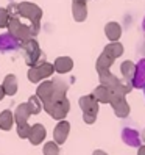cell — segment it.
Here are the masks:
<instances>
[{
    "label": "cell",
    "instance_id": "obj_1",
    "mask_svg": "<svg viewBox=\"0 0 145 155\" xmlns=\"http://www.w3.org/2000/svg\"><path fill=\"white\" fill-rule=\"evenodd\" d=\"M17 14L22 16V17H27V19L31 21V30L33 33H39V21H41V16H42V11L41 8H38L36 5L30 3V2H24L19 5V11Z\"/></svg>",
    "mask_w": 145,
    "mask_h": 155
},
{
    "label": "cell",
    "instance_id": "obj_2",
    "mask_svg": "<svg viewBox=\"0 0 145 155\" xmlns=\"http://www.w3.org/2000/svg\"><path fill=\"white\" fill-rule=\"evenodd\" d=\"M42 104H44L45 111H47L53 119H58V121L64 119L66 114L69 113V108H70L69 100L66 97L61 99V100H52V99H49V100H45V102H42Z\"/></svg>",
    "mask_w": 145,
    "mask_h": 155
},
{
    "label": "cell",
    "instance_id": "obj_3",
    "mask_svg": "<svg viewBox=\"0 0 145 155\" xmlns=\"http://www.w3.org/2000/svg\"><path fill=\"white\" fill-rule=\"evenodd\" d=\"M20 45H22V39H19L13 33H3V35H0V52H2V53L19 50Z\"/></svg>",
    "mask_w": 145,
    "mask_h": 155
},
{
    "label": "cell",
    "instance_id": "obj_4",
    "mask_svg": "<svg viewBox=\"0 0 145 155\" xmlns=\"http://www.w3.org/2000/svg\"><path fill=\"white\" fill-rule=\"evenodd\" d=\"M38 68H31L30 69V72H28V78L33 81V83H38L39 80H42V78H47V77H50V74L53 72V64H49V63H42V64H36Z\"/></svg>",
    "mask_w": 145,
    "mask_h": 155
},
{
    "label": "cell",
    "instance_id": "obj_5",
    "mask_svg": "<svg viewBox=\"0 0 145 155\" xmlns=\"http://www.w3.org/2000/svg\"><path fill=\"white\" fill-rule=\"evenodd\" d=\"M24 57L27 60V63H28L30 66H34L36 63H38V57H41V50L38 47V44H36V41L31 38V39H27L24 41Z\"/></svg>",
    "mask_w": 145,
    "mask_h": 155
},
{
    "label": "cell",
    "instance_id": "obj_6",
    "mask_svg": "<svg viewBox=\"0 0 145 155\" xmlns=\"http://www.w3.org/2000/svg\"><path fill=\"white\" fill-rule=\"evenodd\" d=\"M109 104L112 105L114 108V113L115 116H119V117H126L130 114V105L126 104V100L125 97H120V96H111V100H109Z\"/></svg>",
    "mask_w": 145,
    "mask_h": 155
},
{
    "label": "cell",
    "instance_id": "obj_7",
    "mask_svg": "<svg viewBox=\"0 0 145 155\" xmlns=\"http://www.w3.org/2000/svg\"><path fill=\"white\" fill-rule=\"evenodd\" d=\"M131 86L133 88H145V58L139 60L136 68H134Z\"/></svg>",
    "mask_w": 145,
    "mask_h": 155
},
{
    "label": "cell",
    "instance_id": "obj_8",
    "mask_svg": "<svg viewBox=\"0 0 145 155\" xmlns=\"http://www.w3.org/2000/svg\"><path fill=\"white\" fill-rule=\"evenodd\" d=\"M122 141L126 146H130V147H139V146L142 144L139 132L131 129V127H125V129L122 130Z\"/></svg>",
    "mask_w": 145,
    "mask_h": 155
},
{
    "label": "cell",
    "instance_id": "obj_9",
    "mask_svg": "<svg viewBox=\"0 0 145 155\" xmlns=\"http://www.w3.org/2000/svg\"><path fill=\"white\" fill-rule=\"evenodd\" d=\"M69 132H70V124L67 121H59V124L55 127V130H53V141H55L58 146L59 144H64L67 136H69Z\"/></svg>",
    "mask_w": 145,
    "mask_h": 155
},
{
    "label": "cell",
    "instance_id": "obj_10",
    "mask_svg": "<svg viewBox=\"0 0 145 155\" xmlns=\"http://www.w3.org/2000/svg\"><path fill=\"white\" fill-rule=\"evenodd\" d=\"M80 107L83 110V114H95L98 113V102L94 96H83L80 99Z\"/></svg>",
    "mask_w": 145,
    "mask_h": 155
},
{
    "label": "cell",
    "instance_id": "obj_11",
    "mask_svg": "<svg viewBox=\"0 0 145 155\" xmlns=\"http://www.w3.org/2000/svg\"><path fill=\"white\" fill-rule=\"evenodd\" d=\"M45 135H47V132H45L44 125L42 124H34V125H31V129H30L28 140H30V143L33 146H38V144H41L45 140Z\"/></svg>",
    "mask_w": 145,
    "mask_h": 155
},
{
    "label": "cell",
    "instance_id": "obj_12",
    "mask_svg": "<svg viewBox=\"0 0 145 155\" xmlns=\"http://www.w3.org/2000/svg\"><path fill=\"white\" fill-rule=\"evenodd\" d=\"M31 116L30 113V108L27 104H20L19 107L16 108V111H14V122L19 125V124H25L27 121H28V117Z\"/></svg>",
    "mask_w": 145,
    "mask_h": 155
},
{
    "label": "cell",
    "instance_id": "obj_13",
    "mask_svg": "<svg viewBox=\"0 0 145 155\" xmlns=\"http://www.w3.org/2000/svg\"><path fill=\"white\" fill-rule=\"evenodd\" d=\"M86 0H74V6H72V10H74V17L75 21L81 22L86 19V14H87V10H86Z\"/></svg>",
    "mask_w": 145,
    "mask_h": 155
},
{
    "label": "cell",
    "instance_id": "obj_14",
    "mask_svg": "<svg viewBox=\"0 0 145 155\" xmlns=\"http://www.w3.org/2000/svg\"><path fill=\"white\" fill-rule=\"evenodd\" d=\"M94 97H95V100L97 102H100V104H109V100H111V89L109 88H106V86H103V85H100L95 91H94V94H92Z\"/></svg>",
    "mask_w": 145,
    "mask_h": 155
},
{
    "label": "cell",
    "instance_id": "obj_15",
    "mask_svg": "<svg viewBox=\"0 0 145 155\" xmlns=\"http://www.w3.org/2000/svg\"><path fill=\"white\" fill-rule=\"evenodd\" d=\"M14 124V114L10 110H3L0 113V129L2 130H11Z\"/></svg>",
    "mask_w": 145,
    "mask_h": 155
},
{
    "label": "cell",
    "instance_id": "obj_16",
    "mask_svg": "<svg viewBox=\"0 0 145 155\" xmlns=\"http://www.w3.org/2000/svg\"><path fill=\"white\" fill-rule=\"evenodd\" d=\"M53 94V81H45V83H42L39 88H38V96L42 102H45V100H49Z\"/></svg>",
    "mask_w": 145,
    "mask_h": 155
},
{
    "label": "cell",
    "instance_id": "obj_17",
    "mask_svg": "<svg viewBox=\"0 0 145 155\" xmlns=\"http://www.w3.org/2000/svg\"><path fill=\"white\" fill-rule=\"evenodd\" d=\"M3 91H5V94L8 96H14L17 93V80L14 75H8L3 81V85H2Z\"/></svg>",
    "mask_w": 145,
    "mask_h": 155
},
{
    "label": "cell",
    "instance_id": "obj_18",
    "mask_svg": "<svg viewBox=\"0 0 145 155\" xmlns=\"http://www.w3.org/2000/svg\"><path fill=\"white\" fill-rule=\"evenodd\" d=\"M72 60L67 58V57H62V58H58L55 61V64H53V68H55V71L61 72V74H66V72H69L72 69Z\"/></svg>",
    "mask_w": 145,
    "mask_h": 155
},
{
    "label": "cell",
    "instance_id": "obj_19",
    "mask_svg": "<svg viewBox=\"0 0 145 155\" xmlns=\"http://www.w3.org/2000/svg\"><path fill=\"white\" fill-rule=\"evenodd\" d=\"M122 52H123V47H122V44H119V42H111L109 45H106L105 47V55H108V57H111L112 60H115L117 57H120L122 55Z\"/></svg>",
    "mask_w": 145,
    "mask_h": 155
},
{
    "label": "cell",
    "instance_id": "obj_20",
    "mask_svg": "<svg viewBox=\"0 0 145 155\" xmlns=\"http://www.w3.org/2000/svg\"><path fill=\"white\" fill-rule=\"evenodd\" d=\"M106 36L109 38L112 42L114 41H117L119 39V36H120V33H122V30H120V25L119 24H115V22H109L106 25Z\"/></svg>",
    "mask_w": 145,
    "mask_h": 155
},
{
    "label": "cell",
    "instance_id": "obj_21",
    "mask_svg": "<svg viewBox=\"0 0 145 155\" xmlns=\"http://www.w3.org/2000/svg\"><path fill=\"white\" fill-rule=\"evenodd\" d=\"M112 58L111 57H108V55H103L98 58V61H97V71H98V74H105V72H108L109 71V66L112 64Z\"/></svg>",
    "mask_w": 145,
    "mask_h": 155
},
{
    "label": "cell",
    "instance_id": "obj_22",
    "mask_svg": "<svg viewBox=\"0 0 145 155\" xmlns=\"http://www.w3.org/2000/svg\"><path fill=\"white\" fill-rule=\"evenodd\" d=\"M41 104H42V100L38 96H31L28 99V102H27V105H28V108H30V113L31 114H39L41 110H42V105Z\"/></svg>",
    "mask_w": 145,
    "mask_h": 155
},
{
    "label": "cell",
    "instance_id": "obj_23",
    "mask_svg": "<svg viewBox=\"0 0 145 155\" xmlns=\"http://www.w3.org/2000/svg\"><path fill=\"white\" fill-rule=\"evenodd\" d=\"M100 81H102V85H103V86L109 88V89H112L117 83H119L117 77H114L112 74H109V71L105 72V74H100Z\"/></svg>",
    "mask_w": 145,
    "mask_h": 155
},
{
    "label": "cell",
    "instance_id": "obj_24",
    "mask_svg": "<svg viewBox=\"0 0 145 155\" xmlns=\"http://www.w3.org/2000/svg\"><path fill=\"white\" fill-rule=\"evenodd\" d=\"M134 64L131 61H123L122 63V66H120V71H122V74L125 75V78H126V81H131V78H133V74H134Z\"/></svg>",
    "mask_w": 145,
    "mask_h": 155
},
{
    "label": "cell",
    "instance_id": "obj_25",
    "mask_svg": "<svg viewBox=\"0 0 145 155\" xmlns=\"http://www.w3.org/2000/svg\"><path fill=\"white\" fill-rule=\"evenodd\" d=\"M44 155H59V147L55 141H49L44 146Z\"/></svg>",
    "mask_w": 145,
    "mask_h": 155
},
{
    "label": "cell",
    "instance_id": "obj_26",
    "mask_svg": "<svg viewBox=\"0 0 145 155\" xmlns=\"http://www.w3.org/2000/svg\"><path fill=\"white\" fill-rule=\"evenodd\" d=\"M30 129L31 127L28 124H19L17 125V135H19V138H28V135H30Z\"/></svg>",
    "mask_w": 145,
    "mask_h": 155
},
{
    "label": "cell",
    "instance_id": "obj_27",
    "mask_svg": "<svg viewBox=\"0 0 145 155\" xmlns=\"http://www.w3.org/2000/svg\"><path fill=\"white\" fill-rule=\"evenodd\" d=\"M10 17H11V14L8 13V10L0 8V27H6L8 22H10Z\"/></svg>",
    "mask_w": 145,
    "mask_h": 155
},
{
    "label": "cell",
    "instance_id": "obj_28",
    "mask_svg": "<svg viewBox=\"0 0 145 155\" xmlns=\"http://www.w3.org/2000/svg\"><path fill=\"white\" fill-rule=\"evenodd\" d=\"M83 119L86 124H94L95 119H97V116L95 114H83Z\"/></svg>",
    "mask_w": 145,
    "mask_h": 155
},
{
    "label": "cell",
    "instance_id": "obj_29",
    "mask_svg": "<svg viewBox=\"0 0 145 155\" xmlns=\"http://www.w3.org/2000/svg\"><path fill=\"white\" fill-rule=\"evenodd\" d=\"M137 155H145V146H139V147H137Z\"/></svg>",
    "mask_w": 145,
    "mask_h": 155
},
{
    "label": "cell",
    "instance_id": "obj_30",
    "mask_svg": "<svg viewBox=\"0 0 145 155\" xmlns=\"http://www.w3.org/2000/svg\"><path fill=\"white\" fill-rule=\"evenodd\" d=\"M139 135H140V141H142V143H145V129H143Z\"/></svg>",
    "mask_w": 145,
    "mask_h": 155
},
{
    "label": "cell",
    "instance_id": "obj_31",
    "mask_svg": "<svg viewBox=\"0 0 145 155\" xmlns=\"http://www.w3.org/2000/svg\"><path fill=\"white\" fill-rule=\"evenodd\" d=\"M92 155H108V153H106V152H103V150H95Z\"/></svg>",
    "mask_w": 145,
    "mask_h": 155
},
{
    "label": "cell",
    "instance_id": "obj_32",
    "mask_svg": "<svg viewBox=\"0 0 145 155\" xmlns=\"http://www.w3.org/2000/svg\"><path fill=\"white\" fill-rule=\"evenodd\" d=\"M3 96H5V91H3V88H2V86H0V100L3 99Z\"/></svg>",
    "mask_w": 145,
    "mask_h": 155
},
{
    "label": "cell",
    "instance_id": "obj_33",
    "mask_svg": "<svg viewBox=\"0 0 145 155\" xmlns=\"http://www.w3.org/2000/svg\"><path fill=\"white\" fill-rule=\"evenodd\" d=\"M142 30H143V35H145V19H143V22H142Z\"/></svg>",
    "mask_w": 145,
    "mask_h": 155
},
{
    "label": "cell",
    "instance_id": "obj_34",
    "mask_svg": "<svg viewBox=\"0 0 145 155\" xmlns=\"http://www.w3.org/2000/svg\"><path fill=\"white\" fill-rule=\"evenodd\" d=\"M143 89H145V88H143ZM143 93H145V91H143Z\"/></svg>",
    "mask_w": 145,
    "mask_h": 155
}]
</instances>
